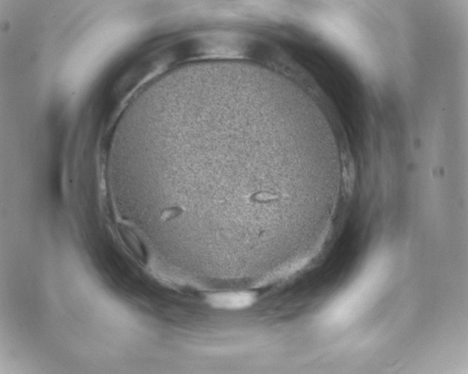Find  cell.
<instances>
[{
  "label": "cell",
  "instance_id": "1",
  "mask_svg": "<svg viewBox=\"0 0 468 374\" xmlns=\"http://www.w3.org/2000/svg\"><path fill=\"white\" fill-rule=\"evenodd\" d=\"M209 301L214 307L227 309H240L249 307L254 301L250 293H224L210 296Z\"/></svg>",
  "mask_w": 468,
  "mask_h": 374
}]
</instances>
